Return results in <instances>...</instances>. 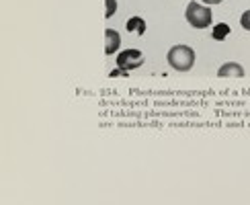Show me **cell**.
Here are the masks:
<instances>
[{
    "label": "cell",
    "instance_id": "obj_1",
    "mask_svg": "<svg viewBox=\"0 0 250 205\" xmlns=\"http://www.w3.org/2000/svg\"><path fill=\"white\" fill-rule=\"evenodd\" d=\"M166 62L176 72H189L195 66V49L185 43L172 45L168 49V54H166Z\"/></svg>",
    "mask_w": 250,
    "mask_h": 205
},
{
    "label": "cell",
    "instance_id": "obj_2",
    "mask_svg": "<svg viewBox=\"0 0 250 205\" xmlns=\"http://www.w3.org/2000/svg\"><path fill=\"white\" fill-rule=\"evenodd\" d=\"M185 19L187 23L195 29H205L211 25L213 15H211V8H207V4H199V2H189L185 10Z\"/></svg>",
    "mask_w": 250,
    "mask_h": 205
},
{
    "label": "cell",
    "instance_id": "obj_3",
    "mask_svg": "<svg viewBox=\"0 0 250 205\" xmlns=\"http://www.w3.org/2000/svg\"><path fill=\"white\" fill-rule=\"evenodd\" d=\"M144 62H146V58H144V54L140 49H125L117 56V66L123 68V70H127V72L140 68Z\"/></svg>",
    "mask_w": 250,
    "mask_h": 205
},
{
    "label": "cell",
    "instance_id": "obj_4",
    "mask_svg": "<svg viewBox=\"0 0 250 205\" xmlns=\"http://www.w3.org/2000/svg\"><path fill=\"white\" fill-rule=\"evenodd\" d=\"M244 74L246 72L238 62H228V64L220 66V70H217V76L220 78H242Z\"/></svg>",
    "mask_w": 250,
    "mask_h": 205
},
{
    "label": "cell",
    "instance_id": "obj_5",
    "mask_svg": "<svg viewBox=\"0 0 250 205\" xmlns=\"http://www.w3.org/2000/svg\"><path fill=\"white\" fill-rule=\"evenodd\" d=\"M121 45V35L117 33L115 29H107L105 31V54L113 56Z\"/></svg>",
    "mask_w": 250,
    "mask_h": 205
},
{
    "label": "cell",
    "instance_id": "obj_6",
    "mask_svg": "<svg viewBox=\"0 0 250 205\" xmlns=\"http://www.w3.org/2000/svg\"><path fill=\"white\" fill-rule=\"evenodd\" d=\"M125 29H127L129 33L144 35L146 33V20L142 17H131V19H127V23H125Z\"/></svg>",
    "mask_w": 250,
    "mask_h": 205
},
{
    "label": "cell",
    "instance_id": "obj_7",
    "mask_svg": "<svg viewBox=\"0 0 250 205\" xmlns=\"http://www.w3.org/2000/svg\"><path fill=\"white\" fill-rule=\"evenodd\" d=\"M228 35H230V25L228 23H220V25H215L213 31H211V37L215 41H224Z\"/></svg>",
    "mask_w": 250,
    "mask_h": 205
},
{
    "label": "cell",
    "instance_id": "obj_8",
    "mask_svg": "<svg viewBox=\"0 0 250 205\" xmlns=\"http://www.w3.org/2000/svg\"><path fill=\"white\" fill-rule=\"evenodd\" d=\"M105 6H107V10H105L107 19H111L113 15L117 13V0H105Z\"/></svg>",
    "mask_w": 250,
    "mask_h": 205
},
{
    "label": "cell",
    "instance_id": "obj_9",
    "mask_svg": "<svg viewBox=\"0 0 250 205\" xmlns=\"http://www.w3.org/2000/svg\"><path fill=\"white\" fill-rule=\"evenodd\" d=\"M240 25H242L244 31H250V8L242 13V17H240Z\"/></svg>",
    "mask_w": 250,
    "mask_h": 205
},
{
    "label": "cell",
    "instance_id": "obj_10",
    "mask_svg": "<svg viewBox=\"0 0 250 205\" xmlns=\"http://www.w3.org/2000/svg\"><path fill=\"white\" fill-rule=\"evenodd\" d=\"M111 78H117V76H127V70H123V68H115V70H111V74H109Z\"/></svg>",
    "mask_w": 250,
    "mask_h": 205
},
{
    "label": "cell",
    "instance_id": "obj_11",
    "mask_svg": "<svg viewBox=\"0 0 250 205\" xmlns=\"http://www.w3.org/2000/svg\"><path fill=\"white\" fill-rule=\"evenodd\" d=\"M220 2H224V0H203V4H207V6H213V4H220Z\"/></svg>",
    "mask_w": 250,
    "mask_h": 205
}]
</instances>
